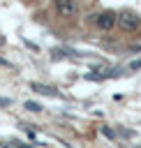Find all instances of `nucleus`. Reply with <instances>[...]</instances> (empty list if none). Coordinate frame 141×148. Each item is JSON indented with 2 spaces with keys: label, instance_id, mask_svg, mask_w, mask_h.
<instances>
[{
  "label": "nucleus",
  "instance_id": "f257e3e1",
  "mask_svg": "<svg viewBox=\"0 0 141 148\" xmlns=\"http://www.w3.org/2000/svg\"><path fill=\"white\" fill-rule=\"evenodd\" d=\"M116 25H118L120 30H125V32H132V30H136V28L141 25V16H139L136 12L123 9V12L116 14Z\"/></svg>",
  "mask_w": 141,
  "mask_h": 148
},
{
  "label": "nucleus",
  "instance_id": "f03ea898",
  "mask_svg": "<svg viewBox=\"0 0 141 148\" xmlns=\"http://www.w3.org/2000/svg\"><path fill=\"white\" fill-rule=\"evenodd\" d=\"M53 5H55V12H58L62 18H72V16H76V12H79L76 0H53Z\"/></svg>",
  "mask_w": 141,
  "mask_h": 148
},
{
  "label": "nucleus",
  "instance_id": "7ed1b4c3",
  "mask_svg": "<svg viewBox=\"0 0 141 148\" xmlns=\"http://www.w3.org/2000/svg\"><path fill=\"white\" fill-rule=\"evenodd\" d=\"M92 18H95V25H97L99 30H111V28L116 25V12H109V9L95 14Z\"/></svg>",
  "mask_w": 141,
  "mask_h": 148
},
{
  "label": "nucleus",
  "instance_id": "20e7f679",
  "mask_svg": "<svg viewBox=\"0 0 141 148\" xmlns=\"http://www.w3.org/2000/svg\"><path fill=\"white\" fill-rule=\"evenodd\" d=\"M30 88L39 95H49V97H58V90L51 88V86H44V83H30Z\"/></svg>",
  "mask_w": 141,
  "mask_h": 148
},
{
  "label": "nucleus",
  "instance_id": "39448f33",
  "mask_svg": "<svg viewBox=\"0 0 141 148\" xmlns=\"http://www.w3.org/2000/svg\"><path fill=\"white\" fill-rule=\"evenodd\" d=\"M23 106H25V111H32V113H37V111H42V106H39L37 102H25Z\"/></svg>",
  "mask_w": 141,
  "mask_h": 148
},
{
  "label": "nucleus",
  "instance_id": "423d86ee",
  "mask_svg": "<svg viewBox=\"0 0 141 148\" xmlns=\"http://www.w3.org/2000/svg\"><path fill=\"white\" fill-rule=\"evenodd\" d=\"M127 69H129V72H136V69H141V60H132V62L127 65Z\"/></svg>",
  "mask_w": 141,
  "mask_h": 148
},
{
  "label": "nucleus",
  "instance_id": "0eeeda50",
  "mask_svg": "<svg viewBox=\"0 0 141 148\" xmlns=\"http://www.w3.org/2000/svg\"><path fill=\"white\" fill-rule=\"evenodd\" d=\"M102 134H104V136H109V139H113V136H116V132H113L111 127H106V125L102 127Z\"/></svg>",
  "mask_w": 141,
  "mask_h": 148
},
{
  "label": "nucleus",
  "instance_id": "6e6552de",
  "mask_svg": "<svg viewBox=\"0 0 141 148\" xmlns=\"http://www.w3.org/2000/svg\"><path fill=\"white\" fill-rule=\"evenodd\" d=\"M118 134H123V136H127V139L132 136V132H129L127 127H118Z\"/></svg>",
  "mask_w": 141,
  "mask_h": 148
},
{
  "label": "nucleus",
  "instance_id": "1a4fd4ad",
  "mask_svg": "<svg viewBox=\"0 0 141 148\" xmlns=\"http://www.w3.org/2000/svg\"><path fill=\"white\" fill-rule=\"evenodd\" d=\"M9 104H12L9 97H0V109H5V106H9Z\"/></svg>",
  "mask_w": 141,
  "mask_h": 148
},
{
  "label": "nucleus",
  "instance_id": "9d476101",
  "mask_svg": "<svg viewBox=\"0 0 141 148\" xmlns=\"http://www.w3.org/2000/svg\"><path fill=\"white\" fill-rule=\"evenodd\" d=\"M12 146H18V148H32V146H28V143H18V141H12Z\"/></svg>",
  "mask_w": 141,
  "mask_h": 148
},
{
  "label": "nucleus",
  "instance_id": "9b49d317",
  "mask_svg": "<svg viewBox=\"0 0 141 148\" xmlns=\"http://www.w3.org/2000/svg\"><path fill=\"white\" fill-rule=\"evenodd\" d=\"M0 65H5V67H9V62H7V60H2V58H0Z\"/></svg>",
  "mask_w": 141,
  "mask_h": 148
},
{
  "label": "nucleus",
  "instance_id": "f8f14e48",
  "mask_svg": "<svg viewBox=\"0 0 141 148\" xmlns=\"http://www.w3.org/2000/svg\"><path fill=\"white\" fill-rule=\"evenodd\" d=\"M2 44H5V39H2V37H0V46H2Z\"/></svg>",
  "mask_w": 141,
  "mask_h": 148
}]
</instances>
